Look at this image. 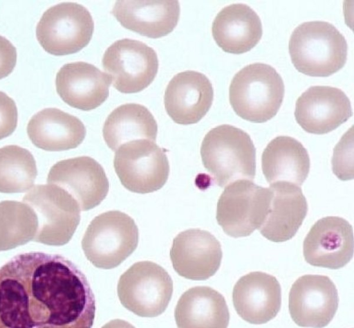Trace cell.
<instances>
[{
    "label": "cell",
    "instance_id": "obj_31",
    "mask_svg": "<svg viewBox=\"0 0 354 328\" xmlns=\"http://www.w3.org/2000/svg\"><path fill=\"white\" fill-rule=\"evenodd\" d=\"M17 62V51L12 44L0 35V79L8 76Z\"/></svg>",
    "mask_w": 354,
    "mask_h": 328
},
{
    "label": "cell",
    "instance_id": "obj_19",
    "mask_svg": "<svg viewBox=\"0 0 354 328\" xmlns=\"http://www.w3.org/2000/svg\"><path fill=\"white\" fill-rule=\"evenodd\" d=\"M111 78L94 65L84 62L64 64L55 79L57 92L68 105L84 111L94 109L108 98Z\"/></svg>",
    "mask_w": 354,
    "mask_h": 328
},
{
    "label": "cell",
    "instance_id": "obj_3",
    "mask_svg": "<svg viewBox=\"0 0 354 328\" xmlns=\"http://www.w3.org/2000/svg\"><path fill=\"white\" fill-rule=\"evenodd\" d=\"M288 49L294 66L310 76H329L342 69L347 59L344 37L323 21H307L295 28Z\"/></svg>",
    "mask_w": 354,
    "mask_h": 328
},
{
    "label": "cell",
    "instance_id": "obj_17",
    "mask_svg": "<svg viewBox=\"0 0 354 328\" xmlns=\"http://www.w3.org/2000/svg\"><path fill=\"white\" fill-rule=\"evenodd\" d=\"M214 90L203 73L185 71L176 74L169 82L164 96L165 110L176 123L198 122L212 106Z\"/></svg>",
    "mask_w": 354,
    "mask_h": 328
},
{
    "label": "cell",
    "instance_id": "obj_6",
    "mask_svg": "<svg viewBox=\"0 0 354 328\" xmlns=\"http://www.w3.org/2000/svg\"><path fill=\"white\" fill-rule=\"evenodd\" d=\"M23 201L37 217L33 241L62 246L71 240L80 224L81 210L67 192L53 184L37 185L24 195Z\"/></svg>",
    "mask_w": 354,
    "mask_h": 328
},
{
    "label": "cell",
    "instance_id": "obj_12",
    "mask_svg": "<svg viewBox=\"0 0 354 328\" xmlns=\"http://www.w3.org/2000/svg\"><path fill=\"white\" fill-rule=\"evenodd\" d=\"M339 303L337 290L327 276L305 275L292 285L289 311L302 327L323 328L333 318Z\"/></svg>",
    "mask_w": 354,
    "mask_h": 328
},
{
    "label": "cell",
    "instance_id": "obj_11",
    "mask_svg": "<svg viewBox=\"0 0 354 328\" xmlns=\"http://www.w3.org/2000/svg\"><path fill=\"white\" fill-rule=\"evenodd\" d=\"M104 71L113 86L125 93H137L154 80L158 69L155 51L138 40L122 39L115 42L102 57Z\"/></svg>",
    "mask_w": 354,
    "mask_h": 328
},
{
    "label": "cell",
    "instance_id": "obj_29",
    "mask_svg": "<svg viewBox=\"0 0 354 328\" xmlns=\"http://www.w3.org/2000/svg\"><path fill=\"white\" fill-rule=\"evenodd\" d=\"M353 127L335 146L332 159L334 174L341 180L353 179Z\"/></svg>",
    "mask_w": 354,
    "mask_h": 328
},
{
    "label": "cell",
    "instance_id": "obj_13",
    "mask_svg": "<svg viewBox=\"0 0 354 328\" xmlns=\"http://www.w3.org/2000/svg\"><path fill=\"white\" fill-rule=\"evenodd\" d=\"M47 183L67 192L83 211L98 206L109 191V181L103 167L89 156L57 162L50 168Z\"/></svg>",
    "mask_w": 354,
    "mask_h": 328
},
{
    "label": "cell",
    "instance_id": "obj_16",
    "mask_svg": "<svg viewBox=\"0 0 354 328\" xmlns=\"http://www.w3.org/2000/svg\"><path fill=\"white\" fill-rule=\"evenodd\" d=\"M170 258L176 272L193 280H205L220 267V242L210 233L198 228L179 233L173 241Z\"/></svg>",
    "mask_w": 354,
    "mask_h": 328
},
{
    "label": "cell",
    "instance_id": "obj_2",
    "mask_svg": "<svg viewBox=\"0 0 354 328\" xmlns=\"http://www.w3.org/2000/svg\"><path fill=\"white\" fill-rule=\"evenodd\" d=\"M204 167L223 188L239 180H253L256 150L250 136L230 125L217 126L205 136L201 147Z\"/></svg>",
    "mask_w": 354,
    "mask_h": 328
},
{
    "label": "cell",
    "instance_id": "obj_7",
    "mask_svg": "<svg viewBox=\"0 0 354 328\" xmlns=\"http://www.w3.org/2000/svg\"><path fill=\"white\" fill-rule=\"evenodd\" d=\"M173 282L160 265L149 261L133 264L120 277L118 295L121 304L141 317H156L167 309Z\"/></svg>",
    "mask_w": 354,
    "mask_h": 328
},
{
    "label": "cell",
    "instance_id": "obj_4",
    "mask_svg": "<svg viewBox=\"0 0 354 328\" xmlns=\"http://www.w3.org/2000/svg\"><path fill=\"white\" fill-rule=\"evenodd\" d=\"M284 95L281 75L270 65L253 63L235 74L229 88L234 112L252 122H264L278 112Z\"/></svg>",
    "mask_w": 354,
    "mask_h": 328
},
{
    "label": "cell",
    "instance_id": "obj_25",
    "mask_svg": "<svg viewBox=\"0 0 354 328\" xmlns=\"http://www.w3.org/2000/svg\"><path fill=\"white\" fill-rule=\"evenodd\" d=\"M261 166L268 183L287 182L299 187L308 175L310 158L300 142L290 136H280L265 148Z\"/></svg>",
    "mask_w": 354,
    "mask_h": 328
},
{
    "label": "cell",
    "instance_id": "obj_32",
    "mask_svg": "<svg viewBox=\"0 0 354 328\" xmlns=\"http://www.w3.org/2000/svg\"><path fill=\"white\" fill-rule=\"evenodd\" d=\"M102 328H135L129 322L120 320L115 319L112 320L110 322L105 324Z\"/></svg>",
    "mask_w": 354,
    "mask_h": 328
},
{
    "label": "cell",
    "instance_id": "obj_23",
    "mask_svg": "<svg viewBox=\"0 0 354 328\" xmlns=\"http://www.w3.org/2000/svg\"><path fill=\"white\" fill-rule=\"evenodd\" d=\"M27 133L37 147L51 152L73 149L86 136V128L76 116L56 108H46L29 120Z\"/></svg>",
    "mask_w": 354,
    "mask_h": 328
},
{
    "label": "cell",
    "instance_id": "obj_20",
    "mask_svg": "<svg viewBox=\"0 0 354 328\" xmlns=\"http://www.w3.org/2000/svg\"><path fill=\"white\" fill-rule=\"evenodd\" d=\"M270 201L268 214L261 227V234L274 242L290 239L303 223L308 204L301 188L287 182L270 184Z\"/></svg>",
    "mask_w": 354,
    "mask_h": 328
},
{
    "label": "cell",
    "instance_id": "obj_8",
    "mask_svg": "<svg viewBox=\"0 0 354 328\" xmlns=\"http://www.w3.org/2000/svg\"><path fill=\"white\" fill-rule=\"evenodd\" d=\"M94 22L88 10L73 2L57 4L44 12L36 28L43 48L55 55L76 53L90 42Z\"/></svg>",
    "mask_w": 354,
    "mask_h": 328
},
{
    "label": "cell",
    "instance_id": "obj_26",
    "mask_svg": "<svg viewBox=\"0 0 354 328\" xmlns=\"http://www.w3.org/2000/svg\"><path fill=\"white\" fill-rule=\"evenodd\" d=\"M156 121L145 106L127 103L115 109L106 119L103 137L108 147L116 151L123 144L145 139L156 142Z\"/></svg>",
    "mask_w": 354,
    "mask_h": 328
},
{
    "label": "cell",
    "instance_id": "obj_21",
    "mask_svg": "<svg viewBox=\"0 0 354 328\" xmlns=\"http://www.w3.org/2000/svg\"><path fill=\"white\" fill-rule=\"evenodd\" d=\"M111 13L124 28L151 38L171 33L178 24V1H117Z\"/></svg>",
    "mask_w": 354,
    "mask_h": 328
},
{
    "label": "cell",
    "instance_id": "obj_15",
    "mask_svg": "<svg viewBox=\"0 0 354 328\" xmlns=\"http://www.w3.org/2000/svg\"><path fill=\"white\" fill-rule=\"evenodd\" d=\"M353 115L351 102L341 89L329 86H313L297 100L295 117L306 131L328 133Z\"/></svg>",
    "mask_w": 354,
    "mask_h": 328
},
{
    "label": "cell",
    "instance_id": "obj_14",
    "mask_svg": "<svg viewBox=\"0 0 354 328\" xmlns=\"http://www.w3.org/2000/svg\"><path fill=\"white\" fill-rule=\"evenodd\" d=\"M353 244L351 225L342 217H326L318 220L307 234L304 256L312 266L337 269L352 259Z\"/></svg>",
    "mask_w": 354,
    "mask_h": 328
},
{
    "label": "cell",
    "instance_id": "obj_24",
    "mask_svg": "<svg viewBox=\"0 0 354 328\" xmlns=\"http://www.w3.org/2000/svg\"><path fill=\"white\" fill-rule=\"evenodd\" d=\"M178 328H227L230 312L224 297L209 286H194L180 298L175 309Z\"/></svg>",
    "mask_w": 354,
    "mask_h": 328
},
{
    "label": "cell",
    "instance_id": "obj_10",
    "mask_svg": "<svg viewBox=\"0 0 354 328\" xmlns=\"http://www.w3.org/2000/svg\"><path fill=\"white\" fill-rule=\"evenodd\" d=\"M113 164L124 188L140 194L160 189L169 173V161L164 150L156 142L145 139L121 145L115 151Z\"/></svg>",
    "mask_w": 354,
    "mask_h": 328
},
{
    "label": "cell",
    "instance_id": "obj_30",
    "mask_svg": "<svg viewBox=\"0 0 354 328\" xmlns=\"http://www.w3.org/2000/svg\"><path fill=\"white\" fill-rule=\"evenodd\" d=\"M17 125V109L15 101L0 91V140L11 135Z\"/></svg>",
    "mask_w": 354,
    "mask_h": 328
},
{
    "label": "cell",
    "instance_id": "obj_9",
    "mask_svg": "<svg viewBox=\"0 0 354 328\" xmlns=\"http://www.w3.org/2000/svg\"><path fill=\"white\" fill-rule=\"evenodd\" d=\"M270 197L269 188L259 186L249 180L230 183L218 199L217 222L230 237L248 236L263 223Z\"/></svg>",
    "mask_w": 354,
    "mask_h": 328
},
{
    "label": "cell",
    "instance_id": "obj_18",
    "mask_svg": "<svg viewBox=\"0 0 354 328\" xmlns=\"http://www.w3.org/2000/svg\"><path fill=\"white\" fill-rule=\"evenodd\" d=\"M232 300L238 315L254 325L268 322L281 308V286L277 278L255 271L242 276L235 284Z\"/></svg>",
    "mask_w": 354,
    "mask_h": 328
},
{
    "label": "cell",
    "instance_id": "obj_22",
    "mask_svg": "<svg viewBox=\"0 0 354 328\" xmlns=\"http://www.w3.org/2000/svg\"><path fill=\"white\" fill-rule=\"evenodd\" d=\"M212 32L215 42L225 52L241 54L258 44L263 29L259 17L250 6L234 3L217 14Z\"/></svg>",
    "mask_w": 354,
    "mask_h": 328
},
{
    "label": "cell",
    "instance_id": "obj_1",
    "mask_svg": "<svg viewBox=\"0 0 354 328\" xmlns=\"http://www.w3.org/2000/svg\"><path fill=\"white\" fill-rule=\"evenodd\" d=\"M95 315L86 276L62 255L21 253L0 268V328H92Z\"/></svg>",
    "mask_w": 354,
    "mask_h": 328
},
{
    "label": "cell",
    "instance_id": "obj_27",
    "mask_svg": "<svg viewBox=\"0 0 354 328\" xmlns=\"http://www.w3.org/2000/svg\"><path fill=\"white\" fill-rule=\"evenodd\" d=\"M37 227V215L29 206L16 201L0 202V251L33 241Z\"/></svg>",
    "mask_w": 354,
    "mask_h": 328
},
{
    "label": "cell",
    "instance_id": "obj_5",
    "mask_svg": "<svg viewBox=\"0 0 354 328\" xmlns=\"http://www.w3.org/2000/svg\"><path fill=\"white\" fill-rule=\"evenodd\" d=\"M138 229L128 215L111 210L95 217L88 225L82 247L95 266L111 269L119 266L137 248Z\"/></svg>",
    "mask_w": 354,
    "mask_h": 328
},
{
    "label": "cell",
    "instance_id": "obj_28",
    "mask_svg": "<svg viewBox=\"0 0 354 328\" xmlns=\"http://www.w3.org/2000/svg\"><path fill=\"white\" fill-rule=\"evenodd\" d=\"M37 175L35 160L18 145L0 148V192L19 193L29 190Z\"/></svg>",
    "mask_w": 354,
    "mask_h": 328
}]
</instances>
